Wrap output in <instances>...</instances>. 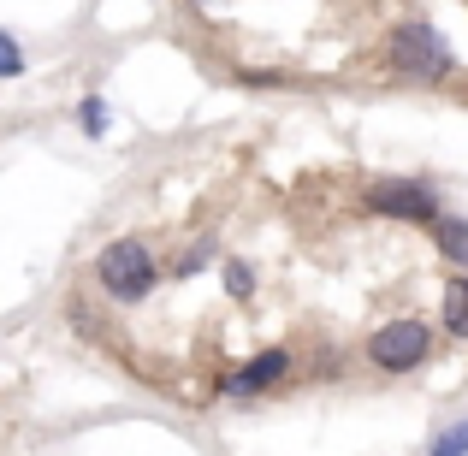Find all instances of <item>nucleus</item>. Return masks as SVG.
Instances as JSON below:
<instances>
[{"label": "nucleus", "instance_id": "1", "mask_svg": "<svg viewBox=\"0 0 468 456\" xmlns=\"http://www.w3.org/2000/svg\"><path fill=\"white\" fill-rule=\"evenodd\" d=\"M386 66L398 71V78L439 83V78H451V71H457V54H451V42L427 18H403L398 30L386 36Z\"/></svg>", "mask_w": 468, "mask_h": 456}, {"label": "nucleus", "instance_id": "2", "mask_svg": "<svg viewBox=\"0 0 468 456\" xmlns=\"http://www.w3.org/2000/svg\"><path fill=\"white\" fill-rule=\"evenodd\" d=\"M95 285L107 291L113 302H143L149 291L160 285V261H154V249L143 238H119V243H107L101 255H95Z\"/></svg>", "mask_w": 468, "mask_h": 456}, {"label": "nucleus", "instance_id": "3", "mask_svg": "<svg viewBox=\"0 0 468 456\" xmlns=\"http://www.w3.org/2000/svg\"><path fill=\"white\" fill-rule=\"evenodd\" d=\"M427 355H433L427 320H386V326L367 338V362H374L379 374H415Z\"/></svg>", "mask_w": 468, "mask_h": 456}, {"label": "nucleus", "instance_id": "4", "mask_svg": "<svg viewBox=\"0 0 468 456\" xmlns=\"http://www.w3.org/2000/svg\"><path fill=\"white\" fill-rule=\"evenodd\" d=\"M362 207L379 219H410V226H433L439 219V196L415 178H374L362 190Z\"/></svg>", "mask_w": 468, "mask_h": 456}, {"label": "nucleus", "instance_id": "5", "mask_svg": "<svg viewBox=\"0 0 468 456\" xmlns=\"http://www.w3.org/2000/svg\"><path fill=\"white\" fill-rule=\"evenodd\" d=\"M285 374H291V350H261L255 362H243L231 379H219V398L250 403V398H261V391H273Z\"/></svg>", "mask_w": 468, "mask_h": 456}, {"label": "nucleus", "instance_id": "6", "mask_svg": "<svg viewBox=\"0 0 468 456\" xmlns=\"http://www.w3.org/2000/svg\"><path fill=\"white\" fill-rule=\"evenodd\" d=\"M427 231H433V243H439V255H445V261L468 267V219H457V214H439Z\"/></svg>", "mask_w": 468, "mask_h": 456}, {"label": "nucleus", "instance_id": "7", "mask_svg": "<svg viewBox=\"0 0 468 456\" xmlns=\"http://www.w3.org/2000/svg\"><path fill=\"white\" fill-rule=\"evenodd\" d=\"M445 332L451 338H468V279H451L445 285Z\"/></svg>", "mask_w": 468, "mask_h": 456}, {"label": "nucleus", "instance_id": "8", "mask_svg": "<svg viewBox=\"0 0 468 456\" xmlns=\"http://www.w3.org/2000/svg\"><path fill=\"white\" fill-rule=\"evenodd\" d=\"M427 456H468V415L445 421L433 439H427Z\"/></svg>", "mask_w": 468, "mask_h": 456}, {"label": "nucleus", "instance_id": "9", "mask_svg": "<svg viewBox=\"0 0 468 456\" xmlns=\"http://www.w3.org/2000/svg\"><path fill=\"white\" fill-rule=\"evenodd\" d=\"M226 297H238V302L255 297V273L243 261H226Z\"/></svg>", "mask_w": 468, "mask_h": 456}, {"label": "nucleus", "instance_id": "10", "mask_svg": "<svg viewBox=\"0 0 468 456\" xmlns=\"http://www.w3.org/2000/svg\"><path fill=\"white\" fill-rule=\"evenodd\" d=\"M78 113H83V137H101V131H107V101H101V95H90Z\"/></svg>", "mask_w": 468, "mask_h": 456}, {"label": "nucleus", "instance_id": "11", "mask_svg": "<svg viewBox=\"0 0 468 456\" xmlns=\"http://www.w3.org/2000/svg\"><path fill=\"white\" fill-rule=\"evenodd\" d=\"M18 71H24V48L0 30V78H18Z\"/></svg>", "mask_w": 468, "mask_h": 456}, {"label": "nucleus", "instance_id": "12", "mask_svg": "<svg viewBox=\"0 0 468 456\" xmlns=\"http://www.w3.org/2000/svg\"><path fill=\"white\" fill-rule=\"evenodd\" d=\"M207 255H214V249H207V243H196V249H190V255H178V267H172V273H178V279H190V273H202V267H207Z\"/></svg>", "mask_w": 468, "mask_h": 456}]
</instances>
